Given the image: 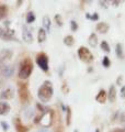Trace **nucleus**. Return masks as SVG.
Segmentation results:
<instances>
[{
	"instance_id": "8",
	"label": "nucleus",
	"mask_w": 125,
	"mask_h": 132,
	"mask_svg": "<svg viewBox=\"0 0 125 132\" xmlns=\"http://www.w3.org/2000/svg\"><path fill=\"white\" fill-rule=\"evenodd\" d=\"M22 39L24 42H26V43H31L33 41V35L26 26L22 27Z\"/></svg>"
},
{
	"instance_id": "35",
	"label": "nucleus",
	"mask_w": 125,
	"mask_h": 132,
	"mask_svg": "<svg viewBox=\"0 0 125 132\" xmlns=\"http://www.w3.org/2000/svg\"><path fill=\"white\" fill-rule=\"evenodd\" d=\"M39 132H41V131H39Z\"/></svg>"
},
{
	"instance_id": "13",
	"label": "nucleus",
	"mask_w": 125,
	"mask_h": 132,
	"mask_svg": "<svg viewBox=\"0 0 125 132\" xmlns=\"http://www.w3.org/2000/svg\"><path fill=\"white\" fill-rule=\"evenodd\" d=\"M10 111V105L6 101H0V116H6Z\"/></svg>"
},
{
	"instance_id": "16",
	"label": "nucleus",
	"mask_w": 125,
	"mask_h": 132,
	"mask_svg": "<svg viewBox=\"0 0 125 132\" xmlns=\"http://www.w3.org/2000/svg\"><path fill=\"white\" fill-rule=\"evenodd\" d=\"M45 40H46V31L43 28H41L37 32V41H39V43H43L45 42Z\"/></svg>"
},
{
	"instance_id": "9",
	"label": "nucleus",
	"mask_w": 125,
	"mask_h": 132,
	"mask_svg": "<svg viewBox=\"0 0 125 132\" xmlns=\"http://www.w3.org/2000/svg\"><path fill=\"white\" fill-rule=\"evenodd\" d=\"M12 56V52L9 50H3V51L0 52V66L5 65V62L10 60Z\"/></svg>"
},
{
	"instance_id": "6",
	"label": "nucleus",
	"mask_w": 125,
	"mask_h": 132,
	"mask_svg": "<svg viewBox=\"0 0 125 132\" xmlns=\"http://www.w3.org/2000/svg\"><path fill=\"white\" fill-rule=\"evenodd\" d=\"M19 96H20V100L22 101V104H26L30 99V93L28 89V85L26 84H19Z\"/></svg>"
},
{
	"instance_id": "10",
	"label": "nucleus",
	"mask_w": 125,
	"mask_h": 132,
	"mask_svg": "<svg viewBox=\"0 0 125 132\" xmlns=\"http://www.w3.org/2000/svg\"><path fill=\"white\" fill-rule=\"evenodd\" d=\"M14 36V31L13 30H9V29H3V31L0 33V39H3V40H12Z\"/></svg>"
},
{
	"instance_id": "34",
	"label": "nucleus",
	"mask_w": 125,
	"mask_h": 132,
	"mask_svg": "<svg viewBox=\"0 0 125 132\" xmlns=\"http://www.w3.org/2000/svg\"><path fill=\"white\" fill-rule=\"evenodd\" d=\"M74 132H78V131H77V130H75V131H74Z\"/></svg>"
},
{
	"instance_id": "1",
	"label": "nucleus",
	"mask_w": 125,
	"mask_h": 132,
	"mask_svg": "<svg viewBox=\"0 0 125 132\" xmlns=\"http://www.w3.org/2000/svg\"><path fill=\"white\" fill-rule=\"evenodd\" d=\"M54 94L53 85L49 80H45L43 84L40 86L39 90H37V97L42 102H48L52 99Z\"/></svg>"
},
{
	"instance_id": "26",
	"label": "nucleus",
	"mask_w": 125,
	"mask_h": 132,
	"mask_svg": "<svg viewBox=\"0 0 125 132\" xmlns=\"http://www.w3.org/2000/svg\"><path fill=\"white\" fill-rule=\"evenodd\" d=\"M102 65H103V67H110V65H111V62H110V59L108 56H104L103 57V61H102Z\"/></svg>"
},
{
	"instance_id": "25",
	"label": "nucleus",
	"mask_w": 125,
	"mask_h": 132,
	"mask_svg": "<svg viewBox=\"0 0 125 132\" xmlns=\"http://www.w3.org/2000/svg\"><path fill=\"white\" fill-rule=\"evenodd\" d=\"M35 21V14H34V12H29L28 15H26V23H33Z\"/></svg>"
},
{
	"instance_id": "32",
	"label": "nucleus",
	"mask_w": 125,
	"mask_h": 132,
	"mask_svg": "<svg viewBox=\"0 0 125 132\" xmlns=\"http://www.w3.org/2000/svg\"><path fill=\"white\" fill-rule=\"evenodd\" d=\"M2 31H3V29H2V28H1V27H0V33H1V32H2Z\"/></svg>"
},
{
	"instance_id": "22",
	"label": "nucleus",
	"mask_w": 125,
	"mask_h": 132,
	"mask_svg": "<svg viewBox=\"0 0 125 132\" xmlns=\"http://www.w3.org/2000/svg\"><path fill=\"white\" fill-rule=\"evenodd\" d=\"M7 14H8V7L6 5H0V20L6 18Z\"/></svg>"
},
{
	"instance_id": "7",
	"label": "nucleus",
	"mask_w": 125,
	"mask_h": 132,
	"mask_svg": "<svg viewBox=\"0 0 125 132\" xmlns=\"http://www.w3.org/2000/svg\"><path fill=\"white\" fill-rule=\"evenodd\" d=\"M13 74V67L10 65H2L0 66V76L2 77H10Z\"/></svg>"
},
{
	"instance_id": "31",
	"label": "nucleus",
	"mask_w": 125,
	"mask_h": 132,
	"mask_svg": "<svg viewBox=\"0 0 125 132\" xmlns=\"http://www.w3.org/2000/svg\"><path fill=\"white\" fill-rule=\"evenodd\" d=\"M121 94H122V97L125 98V86L122 87V92H121Z\"/></svg>"
},
{
	"instance_id": "4",
	"label": "nucleus",
	"mask_w": 125,
	"mask_h": 132,
	"mask_svg": "<svg viewBox=\"0 0 125 132\" xmlns=\"http://www.w3.org/2000/svg\"><path fill=\"white\" fill-rule=\"evenodd\" d=\"M78 56H79V59L82 62H85V63H91V62L94 60L92 53L86 46H80L78 48Z\"/></svg>"
},
{
	"instance_id": "24",
	"label": "nucleus",
	"mask_w": 125,
	"mask_h": 132,
	"mask_svg": "<svg viewBox=\"0 0 125 132\" xmlns=\"http://www.w3.org/2000/svg\"><path fill=\"white\" fill-rule=\"evenodd\" d=\"M100 47H101V50L102 51H104L105 53H110V45H109V43L106 42V41H102L101 42V44H100Z\"/></svg>"
},
{
	"instance_id": "20",
	"label": "nucleus",
	"mask_w": 125,
	"mask_h": 132,
	"mask_svg": "<svg viewBox=\"0 0 125 132\" xmlns=\"http://www.w3.org/2000/svg\"><path fill=\"white\" fill-rule=\"evenodd\" d=\"M74 43H75V39H74L73 35H67L64 38V44L67 45V46H69V47L73 46Z\"/></svg>"
},
{
	"instance_id": "33",
	"label": "nucleus",
	"mask_w": 125,
	"mask_h": 132,
	"mask_svg": "<svg viewBox=\"0 0 125 132\" xmlns=\"http://www.w3.org/2000/svg\"><path fill=\"white\" fill-rule=\"evenodd\" d=\"M95 132H100V131L99 130H95Z\"/></svg>"
},
{
	"instance_id": "30",
	"label": "nucleus",
	"mask_w": 125,
	"mask_h": 132,
	"mask_svg": "<svg viewBox=\"0 0 125 132\" xmlns=\"http://www.w3.org/2000/svg\"><path fill=\"white\" fill-rule=\"evenodd\" d=\"M0 125H1V127H2V129L5 130V131H8V129H9V125L6 122V121H1L0 122Z\"/></svg>"
},
{
	"instance_id": "28",
	"label": "nucleus",
	"mask_w": 125,
	"mask_h": 132,
	"mask_svg": "<svg viewBox=\"0 0 125 132\" xmlns=\"http://www.w3.org/2000/svg\"><path fill=\"white\" fill-rule=\"evenodd\" d=\"M70 29H72V31H74V32L78 30V24L76 21H74V20L70 21Z\"/></svg>"
},
{
	"instance_id": "14",
	"label": "nucleus",
	"mask_w": 125,
	"mask_h": 132,
	"mask_svg": "<svg viewBox=\"0 0 125 132\" xmlns=\"http://www.w3.org/2000/svg\"><path fill=\"white\" fill-rule=\"evenodd\" d=\"M109 29H110V27L106 22H100L97 24V31L102 33V34H105V33L109 32Z\"/></svg>"
},
{
	"instance_id": "3",
	"label": "nucleus",
	"mask_w": 125,
	"mask_h": 132,
	"mask_svg": "<svg viewBox=\"0 0 125 132\" xmlns=\"http://www.w3.org/2000/svg\"><path fill=\"white\" fill-rule=\"evenodd\" d=\"M53 119H54V111L48 109L46 110L45 112L42 113V116L40 117H36L35 118V123H40L42 127H45V128H48L52 126L53 123Z\"/></svg>"
},
{
	"instance_id": "17",
	"label": "nucleus",
	"mask_w": 125,
	"mask_h": 132,
	"mask_svg": "<svg viewBox=\"0 0 125 132\" xmlns=\"http://www.w3.org/2000/svg\"><path fill=\"white\" fill-rule=\"evenodd\" d=\"M88 43H89L90 46H92V47L97 46L98 45V36H97V34H94V33L90 34L89 39H88Z\"/></svg>"
},
{
	"instance_id": "11",
	"label": "nucleus",
	"mask_w": 125,
	"mask_h": 132,
	"mask_svg": "<svg viewBox=\"0 0 125 132\" xmlns=\"http://www.w3.org/2000/svg\"><path fill=\"white\" fill-rule=\"evenodd\" d=\"M106 99H108V93L104 89H101L98 93L97 96H95V100H97L99 104H104V102L106 101Z\"/></svg>"
},
{
	"instance_id": "27",
	"label": "nucleus",
	"mask_w": 125,
	"mask_h": 132,
	"mask_svg": "<svg viewBox=\"0 0 125 132\" xmlns=\"http://www.w3.org/2000/svg\"><path fill=\"white\" fill-rule=\"evenodd\" d=\"M87 18L90 19V20H92V21H97V20L99 19V14L95 12V13H93L92 15H90L89 13H87Z\"/></svg>"
},
{
	"instance_id": "2",
	"label": "nucleus",
	"mask_w": 125,
	"mask_h": 132,
	"mask_svg": "<svg viewBox=\"0 0 125 132\" xmlns=\"http://www.w3.org/2000/svg\"><path fill=\"white\" fill-rule=\"evenodd\" d=\"M33 72V62L31 59H24L20 63V68H19V78L21 79H26L30 77V75Z\"/></svg>"
},
{
	"instance_id": "23",
	"label": "nucleus",
	"mask_w": 125,
	"mask_h": 132,
	"mask_svg": "<svg viewBox=\"0 0 125 132\" xmlns=\"http://www.w3.org/2000/svg\"><path fill=\"white\" fill-rule=\"evenodd\" d=\"M66 111H67V114H66V125L70 126V123H72V108L67 107Z\"/></svg>"
},
{
	"instance_id": "29",
	"label": "nucleus",
	"mask_w": 125,
	"mask_h": 132,
	"mask_svg": "<svg viewBox=\"0 0 125 132\" xmlns=\"http://www.w3.org/2000/svg\"><path fill=\"white\" fill-rule=\"evenodd\" d=\"M55 20H56V22H57V24L59 27H61L62 26V21H61V16L59 15V14H56L55 15Z\"/></svg>"
},
{
	"instance_id": "21",
	"label": "nucleus",
	"mask_w": 125,
	"mask_h": 132,
	"mask_svg": "<svg viewBox=\"0 0 125 132\" xmlns=\"http://www.w3.org/2000/svg\"><path fill=\"white\" fill-rule=\"evenodd\" d=\"M15 128H16V131L18 132H28V128L23 127L22 123L19 121V119H15Z\"/></svg>"
},
{
	"instance_id": "15",
	"label": "nucleus",
	"mask_w": 125,
	"mask_h": 132,
	"mask_svg": "<svg viewBox=\"0 0 125 132\" xmlns=\"http://www.w3.org/2000/svg\"><path fill=\"white\" fill-rule=\"evenodd\" d=\"M108 99L111 102H114L116 100V88L114 85H111L109 88V93H108Z\"/></svg>"
},
{
	"instance_id": "12",
	"label": "nucleus",
	"mask_w": 125,
	"mask_h": 132,
	"mask_svg": "<svg viewBox=\"0 0 125 132\" xmlns=\"http://www.w3.org/2000/svg\"><path fill=\"white\" fill-rule=\"evenodd\" d=\"M12 97H13V89H12V87L6 88L1 93V95H0V98L3 99V100H6V99H11Z\"/></svg>"
},
{
	"instance_id": "19",
	"label": "nucleus",
	"mask_w": 125,
	"mask_h": 132,
	"mask_svg": "<svg viewBox=\"0 0 125 132\" xmlns=\"http://www.w3.org/2000/svg\"><path fill=\"white\" fill-rule=\"evenodd\" d=\"M115 53H116V56L119 59L123 60L124 59V53H123V47H122V44H116V47H115Z\"/></svg>"
},
{
	"instance_id": "5",
	"label": "nucleus",
	"mask_w": 125,
	"mask_h": 132,
	"mask_svg": "<svg viewBox=\"0 0 125 132\" xmlns=\"http://www.w3.org/2000/svg\"><path fill=\"white\" fill-rule=\"evenodd\" d=\"M36 64L43 72L48 71V56L45 53H40L36 56Z\"/></svg>"
},
{
	"instance_id": "18",
	"label": "nucleus",
	"mask_w": 125,
	"mask_h": 132,
	"mask_svg": "<svg viewBox=\"0 0 125 132\" xmlns=\"http://www.w3.org/2000/svg\"><path fill=\"white\" fill-rule=\"evenodd\" d=\"M43 27H44V30L48 32L51 30V19H49V16L45 15L43 18Z\"/></svg>"
}]
</instances>
